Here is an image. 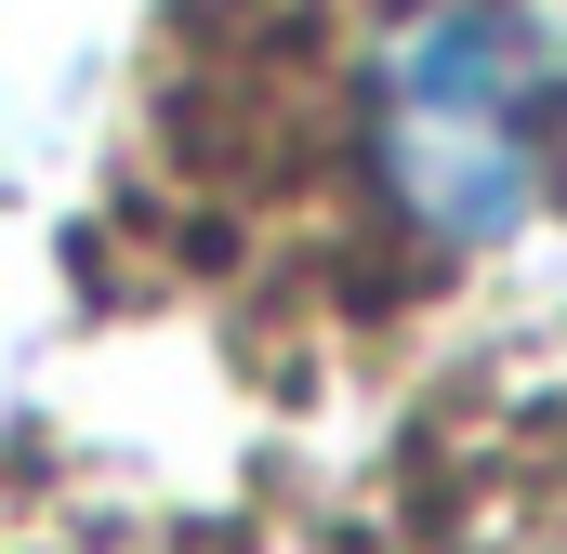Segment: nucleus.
<instances>
[{"instance_id":"1","label":"nucleus","mask_w":567,"mask_h":554,"mask_svg":"<svg viewBox=\"0 0 567 554\" xmlns=\"http://www.w3.org/2000/svg\"><path fill=\"white\" fill-rule=\"evenodd\" d=\"M357 145L423 252H502L567 158V27L542 0H396L357 80Z\"/></svg>"}]
</instances>
